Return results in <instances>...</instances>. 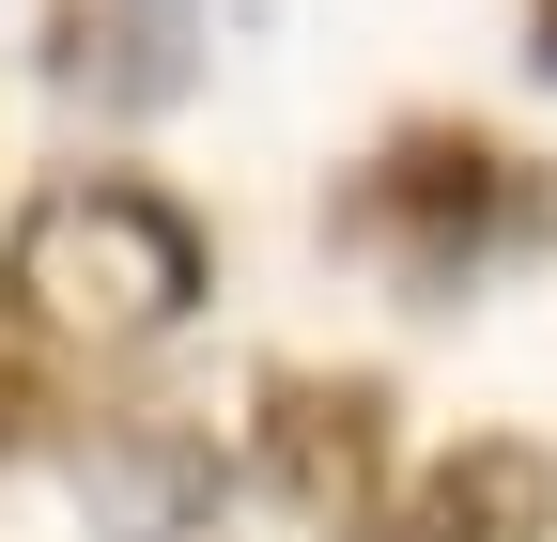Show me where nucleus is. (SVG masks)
I'll use <instances>...</instances> for the list:
<instances>
[{
  "mask_svg": "<svg viewBox=\"0 0 557 542\" xmlns=\"http://www.w3.org/2000/svg\"><path fill=\"white\" fill-rule=\"evenodd\" d=\"M341 233H357L418 310H465L496 263L557 248V171L480 140V124H403V140L341 186Z\"/></svg>",
  "mask_w": 557,
  "mask_h": 542,
  "instance_id": "f257e3e1",
  "label": "nucleus"
},
{
  "mask_svg": "<svg viewBox=\"0 0 557 542\" xmlns=\"http://www.w3.org/2000/svg\"><path fill=\"white\" fill-rule=\"evenodd\" d=\"M0 295H16L47 342H171L201 310V218L139 171H78L47 186L16 248H0Z\"/></svg>",
  "mask_w": 557,
  "mask_h": 542,
  "instance_id": "f03ea898",
  "label": "nucleus"
},
{
  "mask_svg": "<svg viewBox=\"0 0 557 542\" xmlns=\"http://www.w3.org/2000/svg\"><path fill=\"white\" fill-rule=\"evenodd\" d=\"M263 481L357 527L387 496V387L372 372H263Z\"/></svg>",
  "mask_w": 557,
  "mask_h": 542,
  "instance_id": "7ed1b4c3",
  "label": "nucleus"
},
{
  "mask_svg": "<svg viewBox=\"0 0 557 542\" xmlns=\"http://www.w3.org/2000/svg\"><path fill=\"white\" fill-rule=\"evenodd\" d=\"M201 0H62L47 16V78L78 109H186L201 94Z\"/></svg>",
  "mask_w": 557,
  "mask_h": 542,
  "instance_id": "20e7f679",
  "label": "nucleus"
},
{
  "mask_svg": "<svg viewBox=\"0 0 557 542\" xmlns=\"http://www.w3.org/2000/svg\"><path fill=\"white\" fill-rule=\"evenodd\" d=\"M542 527H557V465L527 434H465L418 496H387L372 542H542Z\"/></svg>",
  "mask_w": 557,
  "mask_h": 542,
  "instance_id": "39448f33",
  "label": "nucleus"
},
{
  "mask_svg": "<svg viewBox=\"0 0 557 542\" xmlns=\"http://www.w3.org/2000/svg\"><path fill=\"white\" fill-rule=\"evenodd\" d=\"M201 496H218V449H201L186 419H109L94 434V527L109 542H186Z\"/></svg>",
  "mask_w": 557,
  "mask_h": 542,
  "instance_id": "423d86ee",
  "label": "nucleus"
},
{
  "mask_svg": "<svg viewBox=\"0 0 557 542\" xmlns=\"http://www.w3.org/2000/svg\"><path fill=\"white\" fill-rule=\"evenodd\" d=\"M32 434H47V357L0 342V449H32Z\"/></svg>",
  "mask_w": 557,
  "mask_h": 542,
  "instance_id": "0eeeda50",
  "label": "nucleus"
},
{
  "mask_svg": "<svg viewBox=\"0 0 557 542\" xmlns=\"http://www.w3.org/2000/svg\"><path fill=\"white\" fill-rule=\"evenodd\" d=\"M527 62H542V78H557V0H542V16H527Z\"/></svg>",
  "mask_w": 557,
  "mask_h": 542,
  "instance_id": "6e6552de",
  "label": "nucleus"
}]
</instances>
